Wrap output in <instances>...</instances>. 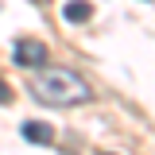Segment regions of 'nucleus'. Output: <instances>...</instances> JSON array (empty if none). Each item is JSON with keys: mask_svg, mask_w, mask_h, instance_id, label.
<instances>
[{"mask_svg": "<svg viewBox=\"0 0 155 155\" xmlns=\"http://www.w3.org/2000/svg\"><path fill=\"white\" fill-rule=\"evenodd\" d=\"M31 93L43 101V105H54V109H70V105H81V101H89L93 89H89V81L74 70H66V66H47V70H39L31 78Z\"/></svg>", "mask_w": 155, "mask_h": 155, "instance_id": "obj_1", "label": "nucleus"}, {"mask_svg": "<svg viewBox=\"0 0 155 155\" xmlns=\"http://www.w3.org/2000/svg\"><path fill=\"white\" fill-rule=\"evenodd\" d=\"M12 58H16V66H27V70L47 66V43H39V39H19L16 47H12Z\"/></svg>", "mask_w": 155, "mask_h": 155, "instance_id": "obj_2", "label": "nucleus"}, {"mask_svg": "<svg viewBox=\"0 0 155 155\" xmlns=\"http://www.w3.org/2000/svg\"><path fill=\"white\" fill-rule=\"evenodd\" d=\"M62 16H66V23H89L93 4H89V0H70V4L62 8Z\"/></svg>", "mask_w": 155, "mask_h": 155, "instance_id": "obj_3", "label": "nucleus"}, {"mask_svg": "<svg viewBox=\"0 0 155 155\" xmlns=\"http://www.w3.org/2000/svg\"><path fill=\"white\" fill-rule=\"evenodd\" d=\"M23 140H31V143H51V140H54V128L43 124V120H27V124H23Z\"/></svg>", "mask_w": 155, "mask_h": 155, "instance_id": "obj_4", "label": "nucleus"}, {"mask_svg": "<svg viewBox=\"0 0 155 155\" xmlns=\"http://www.w3.org/2000/svg\"><path fill=\"white\" fill-rule=\"evenodd\" d=\"M8 101H12V85L0 78V105H8Z\"/></svg>", "mask_w": 155, "mask_h": 155, "instance_id": "obj_5", "label": "nucleus"}, {"mask_svg": "<svg viewBox=\"0 0 155 155\" xmlns=\"http://www.w3.org/2000/svg\"><path fill=\"white\" fill-rule=\"evenodd\" d=\"M35 4H51V0H35Z\"/></svg>", "mask_w": 155, "mask_h": 155, "instance_id": "obj_6", "label": "nucleus"}]
</instances>
